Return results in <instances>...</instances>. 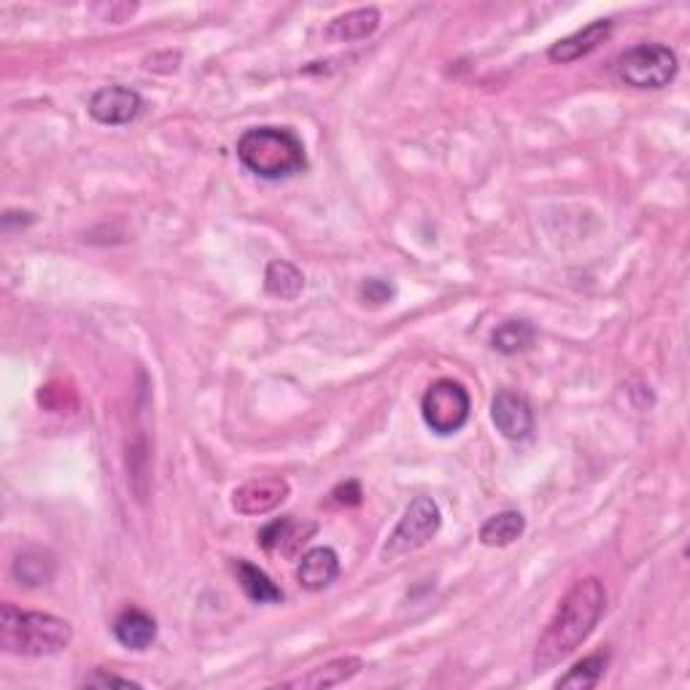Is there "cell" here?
Segmentation results:
<instances>
[{"label": "cell", "mask_w": 690, "mask_h": 690, "mask_svg": "<svg viewBox=\"0 0 690 690\" xmlns=\"http://www.w3.org/2000/svg\"><path fill=\"white\" fill-rule=\"evenodd\" d=\"M607 607V590L601 580L585 577L577 580L564 599L555 607L553 618L548 620L545 631L539 634L535 647V669L548 671L559 660L572 655L594 634L596 623L601 620Z\"/></svg>", "instance_id": "obj_1"}, {"label": "cell", "mask_w": 690, "mask_h": 690, "mask_svg": "<svg viewBox=\"0 0 690 690\" xmlns=\"http://www.w3.org/2000/svg\"><path fill=\"white\" fill-rule=\"evenodd\" d=\"M237 160L254 176L278 178L297 176L305 171V147L289 127H252L237 141Z\"/></svg>", "instance_id": "obj_2"}, {"label": "cell", "mask_w": 690, "mask_h": 690, "mask_svg": "<svg viewBox=\"0 0 690 690\" xmlns=\"http://www.w3.org/2000/svg\"><path fill=\"white\" fill-rule=\"evenodd\" d=\"M73 640L68 620L49 612H25L5 601L0 607V647L5 653L44 658L66 651Z\"/></svg>", "instance_id": "obj_3"}, {"label": "cell", "mask_w": 690, "mask_h": 690, "mask_svg": "<svg viewBox=\"0 0 690 690\" xmlns=\"http://www.w3.org/2000/svg\"><path fill=\"white\" fill-rule=\"evenodd\" d=\"M440 526H443V513H440L437 502L432 496H416L408 504L402 518H399L397 529L388 537L384 561H397L402 555L421 550L423 545H429L437 537Z\"/></svg>", "instance_id": "obj_4"}, {"label": "cell", "mask_w": 690, "mask_h": 690, "mask_svg": "<svg viewBox=\"0 0 690 690\" xmlns=\"http://www.w3.org/2000/svg\"><path fill=\"white\" fill-rule=\"evenodd\" d=\"M618 77L634 90H660L677 77V55L664 44H640L620 55Z\"/></svg>", "instance_id": "obj_5"}, {"label": "cell", "mask_w": 690, "mask_h": 690, "mask_svg": "<svg viewBox=\"0 0 690 690\" xmlns=\"http://www.w3.org/2000/svg\"><path fill=\"white\" fill-rule=\"evenodd\" d=\"M469 394L456 381L443 378L426 388L421 399V416L437 434H456L469 421Z\"/></svg>", "instance_id": "obj_6"}, {"label": "cell", "mask_w": 690, "mask_h": 690, "mask_svg": "<svg viewBox=\"0 0 690 690\" xmlns=\"http://www.w3.org/2000/svg\"><path fill=\"white\" fill-rule=\"evenodd\" d=\"M143 112V97L138 95L136 90L130 86H103L92 95L90 101V116L101 125L108 127H121V125H130L136 121L138 116Z\"/></svg>", "instance_id": "obj_7"}, {"label": "cell", "mask_w": 690, "mask_h": 690, "mask_svg": "<svg viewBox=\"0 0 690 690\" xmlns=\"http://www.w3.org/2000/svg\"><path fill=\"white\" fill-rule=\"evenodd\" d=\"M289 483L283 478H254L232 491V507L241 515H265L281 507L289 499Z\"/></svg>", "instance_id": "obj_8"}, {"label": "cell", "mask_w": 690, "mask_h": 690, "mask_svg": "<svg viewBox=\"0 0 690 690\" xmlns=\"http://www.w3.org/2000/svg\"><path fill=\"white\" fill-rule=\"evenodd\" d=\"M491 419H494V426L502 432V437L513 440V443L526 440L535 432V416H531L529 402L521 394L499 391L491 402Z\"/></svg>", "instance_id": "obj_9"}, {"label": "cell", "mask_w": 690, "mask_h": 690, "mask_svg": "<svg viewBox=\"0 0 690 690\" xmlns=\"http://www.w3.org/2000/svg\"><path fill=\"white\" fill-rule=\"evenodd\" d=\"M313 535H316V524L286 515V518L272 521V524H268L259 531V545H262L268 553H281L286 555V559H294Z\"/></svg>", "instance_id": "obj_10"}, {"label": "cell", "mask_w": 690, "mask_h": 690, "mask_svg": "<svg viewBox=\"0 0 690 690\" xmlns=\"http://www.w3.org/2000/svg\"><path fill=\"white\" fill-rule=\"evenodd\" d=\"M362 658L356 655H343V658L327 660L324 666L316 669H307L305 675L292 677V680H283V688H300V690H321V688H338L343 682L353 680V677L362 671Z\"/></svg>", "instance_id": "obj_11"}, {"label": "cell", "mask_w": 690, "mask_h": 690, "mask_svg": "<svg viewBox=\"0 0 690 690\" xmlns=\"http://www.w3.org/2000/svg\"><path fill=\"white\" fill-rule=\"evenodd\" d=\"M610 33H612L610 20L590 22V25L583 27V31L555 40V44L550 46L548 57L553 62H561V66H566V62H575V60H580V57L590 55V51H594L599 44H605V40L610 38Z\"/></svg>", "instance_id": "obj_12"}, {"label": "cell", "mask_w": 690, "mask_h": 690, "mask_svg": "<svg viewBox=\"0 0 690 690\" xmlns=\"http://www.w3.org/2000/svg\"><path fill=\"white\" fill-rule=\"evenodd\" d=\"M340 575V559L332 548H311L300 559L297 580L307 590H324Z\"/></svg>", "instance_id": "obj_13"}, {"label": "cell", "mask_w": 690, "mask_h": 690, "mask_svg": "<svg viewBox=\"0 0 690 690\" xmlns=\"http://www.w3.org/2000/svg\"><path fill=\"white\" fill-rule=\"evenodd\" d=\"M381 25V11L375 5H367V9H353L348 14L335 16L332 22L324 31V38L327 40H338V44H348V40H362L367 36H373Z\"/></svg>", "instance_id": "obj_14"}, {"label": "cell", "mask_w": 690, "mask_h": 690, "mask_svg": "<svg viewBox=\"0 0 690 690\" xmlns=\"http://www.w3.org/2000/svg\"><path fill=\"white\" fill-rule=\"evenodd\" d=\"M114 636L127 651H147L156 640V620L143 610H125L114 620Z\"/></svg>", "instance_id": "obj_15"}, {"label": "cell", "mask_w": 690, "mask_h": 690, "mask_svg": "<svg viewBox=\"0 0 690 690\" xmlns=\"http://www.w3.org/2000/svg\"><path fill=\"white\" fill-rule=\"evenodd\" d=\"M235 575H237V583H241L243 594H246L252 601H257V605H278V601L283 599L281 588H278V585L272 583V580L265 575L257 564H252V561L237 559Z\"/></svg>", "instance_id": "obj_16"}, {"label": "cell", "mask_w": 690, "mask_h": 690, "mask_svg": "<svg viewBox=\"0 0 690 690\" xmlns=\"http://www.w3.org/2000/svg\"><path fill=\"white\" fill-rule=\"evenodd\" d=\"M305 289V276L286 259H272L265 270V292L276 300H297Z\"/></svg>", "instance_id": "obj_17"}, {"label": "cell", "mask_w": 690, "mask_h": 690, "mask_svg": "<svg viewBox=\"0 0 690 690\" xmlns=\"http://www.w3.org/2000/svg\"><path fill=\"white\" fill-rule=\"evenodd\" d=\"M524 531V515L518 510H504V513H496L494 518H489L480 526V542L489 545V548H504V545H513Z\"/></svg>", "instance_id": "obj_18"}, {"label": "cell", "mask_w": 690, "mask_h": 690, "mask_svg": "<svg viewBox=\"0 0 690 690\" xmlns=\"http://www.w3.org/2000/svg\"><path fill=\"white\" fill-rule=\"evenodd\" d=\"M607 655L605 653H596V655H588V658L577 660L575 666H572L570 671H566L564 677H561L559 682H555V688H564V690H590L599 686V680L605 677L607 671Z\"/></svg>", "instance_id": "obj_19"}, {"label": "cell", "mask_w": 690, "mask_h": 690, "mask_svg": "<svg viewBox=\"0 0 690 690\" xmlns=\"http://www.w3.org/2000/svg\"><path fill=\"white\" fill-rule=\"evenodd\" d=\"M531 343H535V327L529 321H504L491 335V346L504 356L526 351V348H531Z\"/></svg>", "instance_id": "obj_20"}, {"label": "cell", "mask_w": 690, "mask_h": 690, "mask_svg": "<svg viewBox=\"0 0 690 690\" xmlns=\"http://www.w3.org/2000/svg\"><path fill=\"white\" fill-rule=\"evenodd\" d=\"M55 575V561L49 555L38 553V550H25V553L16 555L14 561V577L20 580L27 588H36V585L49 583Z\"/></svg>", "instance_id": "obj_21"}, {"label": "cell", "mask_w": 690, "mask_h": 690, "mask_svg": "<svg viewBox=\"0 0 690 690\" xmlns=\"http://www.w3.org/2000/svg\"><path fill=\"white\" fill-rule=\"evenodd\" d=\"M391 297H394L391 283L381 281V278H370V281L362 286V300L370 305H384Z\"/></svg>", "instance_id": "obj_22"}, {"label": "cell", "mask_w": 690, "mask_h": 690, "mask_svg": "<svg viewBox=\"0 0 690 690\" xmlns=\"http://www.w3.org/2000/svg\"><path fill=\"white\" fill-rule=\"evenodd\" d=\"M81 686L84 688H141L138 682L125 680V677H116V675H112V671H103V669H97L95 675L86 677Z\"/></svg>", "instance_id": "obj_23"}, {"label": "cell", "mask_w": 690, "mask_h": 690, "mask_svg": "<svg viewBox=\"0 0 690 690\" xmlns=\"http://www.w3.org/2000/svg\"><path fill=\"white\" fill-rule=\"evenodd\" d=\"M332 502L340 504V507H356V504H362V489H359L356 480L340 483L338 489L332 491Z\"/></svg>", "instance_id": "obj_24"}, {"label": "cell", "mask_w": 690, "mask_h": 690, "mask_svg": "<svg viewBox=\"0 0 690 690\" xmlns=\"http://www.w3.org/2000/svg\"><path fill=\"white\" fill-rule=\"evenodd\" d=\"M97 14L106 22H125L127 16H132L138 11L136 3H108V5H95Z\"/></svg>", "instance_id": "obj_25"}]
</instances>
